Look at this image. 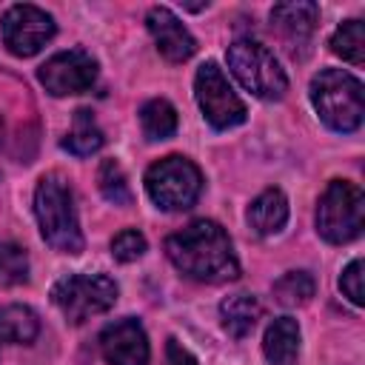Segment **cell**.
<instances>
[{
	"instance_id": "cell-1",
	"label": "cell",
	"mask_w": 365,
	"mask_h": 365,
	"mask_svg": "<svg viewBox=\"0 0 365 365\" xmlns=\"http://www.w3.org/2000/svg\"><path fill=\"white\" fill-rule=\"evenodd\" d=\"M165 254L177 271L197 282H228L240 277V262L225 228L214 220H194L165 240Z\"/></svg>"
},
{
	"instance_id": "cell-2",
	"label": "cell",
	"mask_w": 365,
	"mask_h": 365,
	"mask_svg": "<svg viewBox=\"0 0 365 365\" xmlns=\"http://www.w3.org/2000/svg\"><path fill=\"white\" fill-rule=\"evenodd\" d=\"M34 214L43 240L60 254L83 251V231L74 208V194L60 174H46L34 191Z\"/></svg>"
},
{
	"instance_id": "cell-3",
	"label": "cell",
	"mask_w": 365,
	"mask_h": 365,
	"mask_svg": "<svg viewBox=\"0 0 365 365\" xmlns=\"http://www.w3.org/2000/svg\"><path fill=\"white\" fill-rule=\"evenodd\" d=\"M311 103L319 120L334 131L348 134L362 125V83L342 68H322L311 80Z\"/></svg>"
},
{
	"instance_id": "cell-4",
	"label": "cell",
	"mask_w": 365,
	"mask_h": 365,
	"mask_svg": "<svg viewBox=\"0 0 365 365\" xmlns=\"http://www.w3.org/2000/svg\"><path fill=\"white\" fill-rule=\"evenodd\" d=\"M228 66L240 86L259 100H279L288 91V77L268 46L242 37L228 46Z\"/></svg>"
},
{
	"instance_id": "cell-5",
	"label": "cell",
	"mask_w": 365,
	"mask_h": 365,
	"mask_svg": "<svg viewBox=\"0 0 365 365\" xmlns=\"http://www.w3.org/2000/svg\"><path fill=\"white\" fill-rule=\"evenodd\" d=\"M365 197L348 180H331L317 202V234L325 242L342 245L362 234Z\"/></svg>"
},
{
	"instance_id": "cell-6",
	"label": "cell",
	"mask_w": 365,
	"mask_h": 365,
	"mask_svg": "<svg viewBox=\"0 0 365 365\" xmlns=\"http://www.w3.org/2000/svg\"><path fill=\"white\" fill-rule=\"evenodd\" d=\"M117 294L120 288L108 274H68L51 285V302L71 325L114 308Z\"/></svg>"
},
{
	"instance_id": "cell-7",
	"label": "cell",
	"mask_w": 365,
	"mask_h": 365,
	"mask_svg": "<svg viewBox=\"0 0 365 365\" xmlns=\"http://www.w3.org/2000/svg\"><path fill=\"white\" fill-rule=\"evenodd\" d=\"M145 191L151 202L163 211H185L197 202L202 191V174L200 168L180 154H168L148 165L145 171Z\"/></svg>"
},
{
	"instance_id": "cell-8",
	"label": "cell",
	"mask_w": 365,
	"mask_h": 365,
	"mask_svg": "<svg viewBox=\"0 0 365 365\" xmlns=\"http://www.w3.org/2000/svg\"><path fill=\"white\" fill-rule=\"evenodd\" d=\"M194 97H197V103H200L202 117H205L217 131L234 128V125L245 123V117H248L245 103L237 97V91L231 88L228 77L222 74V68H220L214 60H205V63L197 68V77H194Z\"/></svg>"
},
{
	"instance_id": "cell-9",
	"label": "cell",
	"mask_w": 365,
	"mask_h": 365,
	"mask_svg": "<svg viewBox=\"0 0 365 365\" xmlns=\"http://www.w3.org/2000/svg\"><path fill=\"white\" fill-rule=\"evenodd\" d=\"M54 17L31 3H17L0 17L3 43L14 57H34L54 37Z\"/></svg>"
},
{
	"instance_id": "cell-10",
	"label": "cell",
	"mask_w": 365,
	"mask_h": 365,
	"mask_svg": "<svg viewBox=\"0 0 365 365\" xmlns=\"http://www.w3.org/2000/svg\"><path fill=\"white\" fill-rule=\"evenodd\" d=\"M43 88L54 97H68L88 91L97 80V60L83 48H68L48 57L37 71Z\"/></svg>"
},
{
	"instance_id": "cell-11",
	"label": "cell",
	"mask_w": 365,
	"mask_h": 365,
	"mask_svg": "<svg viewBox=\"0 0 365 365\" xmlns=\"http://www.w3.org/2000/svg\"><path fill=\"white\" fill-rule=\"evenodd\" d=\"M100 354L108 365H148L151 348L143 325L134 317L108 322L100 331Z\"/></svg>"
},
{
	"instance_id": "cell-12",
	"label": "cell",
	"mask_w": 365,
	"mask_h": 365,
	"mask_svg": "<svg viewBox=\"0 0 365 365\" xmlns=\"http://www.w3.org/2000/svg\"><path fill=\"white\" fill-rule=\"evenodd\" d=\"M145 26H148V34L154 37L157 51H160L168 63H185V60L197 51V40H194V34L174 17L171 9H165V6H154V9H148V14H145Z\"/></svg>"
},
{
	"instance_id": "cell-13",
	"label": "cell",
	"mask_w": 365,
	"mask_h": 365,
	"mask_svg": "<svg viewBox=\"0 0 365 365\" xmlns=\"http://www.w3.org/2000/svg\"><path fill=\"white\" fill-rule=\"evenodd\" d=\"M271 23L277 26V31L291 43V46H302L311 40L317 23H319V6L317 3H277L271 9Z\"/></svg>"
},
{
	"instance_id": "cell-14",
	"label": "cell",
	"mask_w": 365,
	"mask_h": 365,
	"mask_svg": "<svg viewBox=\"0 0 365 365\" xmlns=\"http://www.w3.org/2000/svg\"><path fill=\"white\" fill-rule=\"evenodd\" d=\"M245 220L254 228V234H259V237L279 234L285 228V222H288V200H285V194L279 188H265L259 197L251 200Z\"/></svg>"
},
{
	"instance_id": "cell-15",
	"label": "cell",
	"mask_w": 365,
	"mask_h": 365,
	"mask_svg": "<svg viewBox=\"0 0 365 365\" xmlns=\"http://www.w3.org/2000/svg\"><path fill=\"white\" fill-rule=\"evenodd\" d=\"M262 354L271 365H294L299 354V325L291 317H277L262 336Z\"/></svg>"
},
{
	"instance_id": "cell-16",
	"label": "cell",
	"mask_w": 365,
	"mask_h": 365,
	"mask_svg": "<svg viewBox=\"0 0 365 365\" xmlns=\"http://www.w3.org/2000/svg\"><path fill=\"white\" fill-rule=\"evenodd\" d=\"M220 317H222V328L231 336L242 339L254 331L257 319L262 317V305L254 294H234L220 302Z\"/></svg>"
},
{
	"instance_id": "cell-17",
	"label": "cell",
	"mask_w": 365,
	"mask_h": 365,
	"mask_svg": "<svg viewBox=\"0 0 365 365\" xmlns=\"http://www.w3.org/2000/svg\"><path fill=\"white\" fill-rule=\"evenodd\" d=\"M103 143H106V137H103V128L97 125L94 114L88 108H77L74 120H71V128L63 137V148L71 151L74 157H88V154L100 151Z\"/></svg>"
},
{
	"instance_id": "cell-18",
	"label": "cell",
	"mask_w": 365,
	"mask_h": 365,
	"mask_svg": "<svg viewBox=\"0 0 365 365\" xmlns=\"http://www.w3.org/2000/svg\"><path fill=\"white\" fill-rule=\"evenodd\" d=\"M40 334V319L29 305H3L0 308V339L14 345H29Z\"/></svg>"
},
{
	"instance_id": "cell-19",
	"label": "cell",
	"mask_w": 365,
	"mask_h": 365,
	"mask_svg": "<svg viewBox=\"0 0 365 365\" xmlns=\"http://www.w3.org/2000/svg\"><path fill=\"white\" fill-rule=\"evenodd\" d=\"M140 128H143L145 140H151V143L168 140L177 131V111H174V106L168 100H163V97L148 100L140 108Z\"/></svg>"
},
{
	"instance_id": "cell-20",
	"label": "cell",
	"mask_w": 365,
	"mask_h": 365,
	"mask_svg": "<svg viewBox=\"0 0 365 365\" xmlns=\"http://www.w3.org/2000/svg\"><path fill=\"white\" fill-rule=\"evenodd\" d=\"M331 51L351 66H362L365 60V26L362 20H345L334 34H331Z\"/></svg>"
},
{
	"instance_id": "cell-21",
	"label": "cell",
	"mask_w": 365,
	"mask_h": 365,
	"mask_svg": "<svg viewBox=\"0 0 365 365\" xmlns=\"http://www.w3.org/2000/svg\"><path fill=\"white\" fill-rule=\"evenodd\" d=\"M314 277L308 271H288L274 282V299L285 308L305 305L314 297Z\"/></svg>"
},
{
	"instance_id": "cell-22",
	"label": "cell",
	"mask_w": 365,
	"mask_h": 365,
	"mask_svg": "<svg viewBox=\"0 0 365 365\" xmlns=\"http://www.w3.org/2000/svg\"><path fill=\"white\" fill-rule=\"evenodd\" d=\"M97 182H100V191L108 202L114 205H128L131 202V188H128V177L123 171V165L108 157L100 163V171H97Z\"/></svg>"
},
{
	"instance_id": "cell-23",
	"label": "cell",
	"mask_w": 365,
	"mask_h": 365,
	"mask_svg": "<svg viewBox=\"0 0 365 365\" xmlns=\"http://www.w3.org/2000/svg\"><path fill=\"white\" fill-rule=\"evenodd\" d=\"M29 279V257L17 242H0V285H23Z\"/></svg>"
},
{
	"instance_id": "cell-24",
	"label": "cell",
	"mask_w": 365,
	"mask_h": 365,
	"mask_svg": "<svg viewBox=\"0 0 365 365\" xmlns=\"http://www.w3.org/2000/svg\"><path fill=\"white\" fill-rule=\"evenodd\" d=\"M145 248H148V242L137 228H125V231L114 234V240H111V257L117 262H134L145 254Z\"/></svg>"
},
{
	"instance_id": "cell-25",
	"label": "cell",
	"mask_w": 365,
	"mask_h": 365,
	"mask_svg": "<svg viewBox=\"0 0 365 365\" xmlns=\"http://www.w3.org/2000/svg\"><path fill=\"white\" fill-rule=\"evenodd\" d=\"M339 291L354 302V305H362L365 302V288H362V259H351L339 277Z\"/></svg>"
},
{
	"instance_id": "cell-26",
	"label": "cell",
	"mask_w": 365,
	"mask_h": 365,
	"mask_svg": "<svg viewBox=\"0 0 365 365\" xmlns=\"http://www.w3.org/2000/svg\"><path fill=\"white\" fill-rule=\"evenodd\" d=\"M165 354H168V365H197V359L191 356V351H185L177 339H168Z\"/></svg>"
},
{
	"instance_id": "cell-27",
	"label": "cell",
	"mask_w": 365,
	"mask_h": 365,
	"mask_svg": "<svg viewBox=\"0 0 365 365\" xmlns=\"http://www.w3.org/2000/svg\"><path fill=\"white\" fill-rule=\"evenodd\" d=\"M0 140H3V120H0Z\"/></svg>"
}]
</instances>
